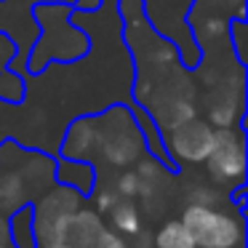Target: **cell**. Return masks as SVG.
<instances>
[{
	"label": "cell",
	"mask_w": 248,
	"mask_h": 248,
	"mask_svg": "<svg viewBox=\"0 0 248 248\" xmlns=\"http://www.w3.org/2000/svg\"><path fill=\"white\" fill-rule=\"evenodd\" d=\"M182 221L192 235L195 248H240L243 243V221L216 205L189 203Z\"/></svg>",
	"instance_id": "obj_1"
},
{
	"label": "cell",
	"mask_w": 248,
	"mask_h": 248,
	"mask_svg": "<svg viewBox=\"0 0 248 248\" xmlns=\"http://www.w3.org/2000/svg\"><path fill=\"white\" fill-rule=\"evenodd\" d=\"M208 173L216 182H240L246 173V144L243 136L235 134L232 128L216 131L214 147H211L208 157Z\"/></svg>",
	"instance_id": "obj_2"
},
{
	"label": "cell",
	"mask_w": 248,
	"mask_h": 248,
	"mask_svg": "<svg viewBox=\"0 0 248 248\" xmlns=\"http://www.w3.org/2000/svg\"><path fill=\"white\" fill-rule=\"evenodd\" d=\"M62 240L75 248H128L118 232L107 230L93 211H78L70 214L62 230Z\"/></svg>",
	"instance_id": "obj_3"
},
{
	"label": "cell",
	"mask_w": 248,
	"mask_h": 248,
	"mask_svg": "<svg viewBox=\"0 0 248 248\" xmlns=\"http://www.w3.org/2000/svg\"><path fill=\"white\" fill-rule=\"evenodd\" d=\"M216 131L211 123H200V120H187V123L176 125L173 134L168 136V150L176 160L184 163H203L208 157L211 147H214Z\"/></svg>",
	"instance_id": "obj_4"
},
{
	"label": "cell",
	"mask_w": 248,
	"mask_h": 248,
	"mask_svg": "<svg viewBox=\"0 0 248 248\" xmlns=\"http://www.w3.org/2000/svg\"><path fill=\"white\" fill-rule=\"evenodd\" d=\"M107 214H109L112 227L118 230V235H139L141 216H139V208L131 203V198H118Z\"/></svg>",
	"instance_id": "obj_5"
},
{
	"label": "cell",
	"mask_w": 248,
	"mask_h": 248,
	"mask_svg": "<svg viewBox=\"0 0 248 248\" xmlns=\"http://www.w3.org/2000/svg\"><path fill=\"white\" fill-rule=\"evenodd\" d=\"M152 243H155V248H195V240H192V235H189V230L184 227L182 219L166 221L155 232Z\"/></svg>",
	"instance_id": "obj_6"
},
{
	"label": "cell",
	"mask_w": 248,
	"mask_h": 248,
	"mask_svg": "<svg viewBox=\"0 0 248 248\" xmlns=\"http://www.w3.org/2000/svg\"><path fill=\"white\" fill-rule=\"evenodd\" d=\"M141 192V179L136 171H125L115 179V195L118 198H136Z\"/></svg>",
	"instance_id": "obj_7"
},
{
	"label": "cell",
	"mask_w": 248,
	"mask_h": 248,
	"mask_svg": "<svg viewBox=\"0 0 248 248\" xmlns=\"http://www.w3.org/2000/svg\"><path fill=\"white\" fill-rule=\"evenodd\" d=\"M216 200H219V195L205 189V187H200L198 192L192 195V203H198V205H216Z\"/></svg>",
	"instance_id": "obj_8"
},
{
	"label": "cell",
	"mask_w": 248,
	"mask_h": 248,
	"mask_svg": "<svg viewBox=\"0 0 248 248\" xmlns=\"http://www.w3.org/2000/svg\"><path fill=\"white\" fill-rule=\"evenodd\" d=\"M118 200V195H115V189H104V192L96 195V205H99V214L102 211H109L112 208V203Z\"/></svg>",
	"instance_id": "obj_9"
},
{
	"label": "cell",
	"mask_w": 248,
	"mask_h": 248,
	"mask_svg": "<svg viewBox=\"0 0 248 248\" xmlns=\"http://www.w3.org/2000/svg\"><path fill=\"white\" fill-rule=\"evenodd\" d=\"M72 6H75V11H96V8H102V0H75V3H72Z\"/></svg>",
	"instance_id": "obj_10"
},
{
	"label": "cell",
	"mask_w": 248,
	"mask_h": 248,
	"mask_svg": "<svg viewBox=\"0 0 248 248\" xmlns=\"http://www.w3.org/2000/svg\"><path fill=\"white\" fill-rule=\"evenodd\" d=\"M48 248H75V246H70V243H64V240H59V243H51Z\"/></svg>",
	"instance_id": "obj_11"
}]
</instances>
